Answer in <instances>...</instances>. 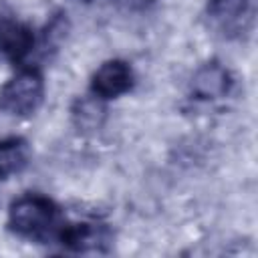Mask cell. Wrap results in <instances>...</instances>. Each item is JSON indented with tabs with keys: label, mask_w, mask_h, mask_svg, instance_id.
<instances>
[{
	"label": "cell",
	"mask_w": 258,
	"mask_h": 258,
	"mask_svg": "<svg viewBox=\"0 0 258 258\" xmlns=\"http://www.w3.org/2000/svg\"><path fill=\"white\" fill-rule=\"evenodd\" d=\"M8 220L18 234L38 238L48 234L56 224V208L48 198L30 194L12 202Z\"/></svg>",
	"instance_id": "cell-1"
},
{
	"label": "cell",
	"mask_w": 258,
	"mask_h": 258,
	"mask_svg": "<svg viewBox=\"0 0 258 258\" xmlns=\"http://www.w3.org/2000/svg\"><path fill=\"white\" fill-rule=\"evenodd\" d=\"M42 95V77L32 69L20 71L0 89V109L10 115H30L40 107Z\"/></svg>",
	"instance_id": "cell-2"
},
{
	"label": "cell",
	"mask_w": 258,
	"mask_h": 258,
	"mask_svg": "<svg viewBox=\"0 0 258 258\" xmlns=\"http://www.w3.org/2000/svg\"><path fill=\"white\" fill-rule=\"evenodd\" d=\"M133 85L131 67L125 60H105L93 75V93L101 99H115L127 93Z\"/></svg>",
	"instance_id": "cell-3"
},
{
	"label": "cell",
	"mask_w": 258,
	"mask_h": 258,
	"mask_svg": "<svg viewBox=\"0 0 258 258\" xmlns=\"http://www.w3.org/2000/svg\"><path fill=\"white\" fill-rule=\"evenodd\" d=\"M230 89V73L220 62L202 64L191 77V91L200 99H222Z\"/></svg>",
	"instance_id": "cell-4"
},
{
	"label": "cell",
	"mask_w": 258,
	"mask_h": 258,
	"mask_svg": "<svg viewBox=\"0 0 258 258\" xmlns=\"http://www.w3.org/2000/svg\"><path fill=\"white\" fill-rule=\"evenodd\" d=\"M34 38L28 26L12 18H0V52L12 60L24 58L32 50Z\"/></svg>",
	"instance_id": "cell-5"
},
{
	"label": "cell",
	"mask_w": 258,
	"mask_h": 258,
	"mask_svg": "<svg viewBox=\"0 0 258 258\" xmlns=\"http://www.w3.org/2000/svg\"><path fill=\"white\" fill-rule=\"evenodd\" d=\"M73 123L83 133L99 131L107 119V109L103 105L101 97H83L73 107Z\"/></svg>",
	"instance_id": "cell-6"
},
{
	"label": "cell",
	"mask_w": 258,
	"mask_h": 258,
	"mask_svg": "<svg viewBox=\"0 0 258 258\" xmlns=\"http://www.w3.org/2000/svg\"><path fill=\"white\" fill-rule=\"evenodd\" d=\"M26 163V145L20 139L0 141V175L20 171Z\"/></svg>",
	"instance_id": "cell-7"
},
{
	"label": "cell",
	"mask_w": 258,
	"mask_h": 258,
	"mask_svg": "<svg viewBox=\"0 0 258 258\" xmlns=\"http://www.w3.org/2000/svg\"><path fill=\"white\" fill-rule=\"evenodd\" d=\"M246 0H214V12L220 18H236L244 12Z\"/></svg>",
	"instance_id": "cell-8"
},
{
	"label": "cell",
	"mask_w": 258,
	"mask_h": 258,
	"mask_svg": "<svg viewBox=\"0 0 258 258\" xmlns=\"http://www.w3.org/2000/svg\"><path fill=\"white\" fill-rule=\"evenodd\" d=\"M115 2L125 10H143L149 4V0H115Z\"/></svg>",
	"instance_id": "cell-9"
},
{
	"label": "cell",
	"mask_w": 258,
	"mask_h": 258,
	"mask_svg": "<svg viewBox=\"0 0 258 258\" xmlns=\"http://www.w3.org/2000/svg\"><path fill=\"white\" fill-rule=\"evenodd\" d=\"M64 28H67V22H64V20H60V18L52 20V24H50V30H64ZM46 36H50L52 40H56V36H58V38H62L64 34H62V32H50V34H46Z\"/></svg>",
	"instance_id": "cell-10"
}]
</instances>
